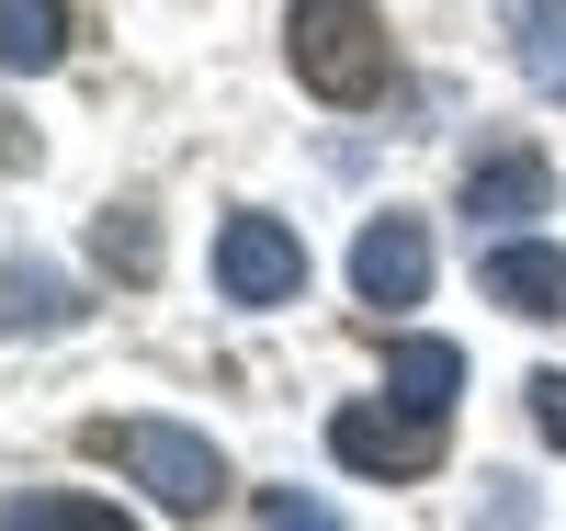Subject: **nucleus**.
<instances>
[{
	"mask_svg": "<svg viewBox=\"0 0 566 531\" xmlns=\"http://www.w3.org/2000/svg\"><path fill=\"white\" fill-rule=\"evenodd\" d=\"M80 453L114 464V475H136L170 520H216L227 509V453L205 442V429H181V418H91Z\"/></svg>",
	"mask_w": 566,
	"mask_h": 531,
	"instance_id": "1",
	"label": "nucleus"
},
{
	"mask_svg": "<svg viewBox=\"0 0 566 531\" xmlns=\"http://www.w3.org/2000/svg\"><path fill=\"white\" fill-rule=\"evenodd\" d=\"M283 57H295V79L328 114H363L386 91V23H374V0H295L283 12Z\"/></svg>",
	"mask_w": 566,
	"mask_h": 531,
	"instance_id": "2",
	"label": "nucleus"
},
{
	"mask_svg": "<svg viewBox=\"0 0 566 531\" xmlns=\"http://www.w3.org/2000/svg\"><path fill=\"white\" fill-rule=\"evenodd\" d=\"M216 283H227V306H295L306 295V237L283 215H227L216 226Z\"/></svg>",
	"mask_w": 566,
	"mask_h": 531,
	"instance_id": "3",
	"label": "nucleus"
},
{
	"mask_svg": "<svg viewBox=\"0 0 566 531\" xmlns=\"http://www.w3.org/2000/svg\"><path fill=\"white\" fill-rule=\"evenodd\" d=\"M328 453H340L352 475H374V487H397V475H431L442 464V418L431 407H340L328 418Z\"/></svg>",
	"mask_w": 566,
	"mask_h": 531,
	"instance_id": "4",
	"label": "nucleus"
},
{
	"mask_svg": "<svg viewBox=\"0 0 566 531\" xmlns=\"http://www.w3.org/2000/svg\"><path fill=\"white\" fill-rule=\"evenodd\" d=\"M352 295L363 306H419L431 295V237H419V215H374L352 237Z\"/></svg>",
	"mask_w": 566,
	"mask_h": 531,
	"instance_id": "5",
	"label": "nucleus"
},
{
	"mask_svg": "<svg viewBox=\"0 0 566 531\" xmlns=\"http://www.w3.org/2000/svg\"><path fill=\"white\" fill-rule=\"evenodd\" d=\"M544 204H555L544 148H499V159L464 170V215H476V226H522V215H544Z\"/></svg>",
	"mask_w": 566,
	"mask_h": 531,
	"instance_id": "6",
	"label": "nucleus"
},
{
	"mask_svg": "<svg viewBox=\"0 0 566 531\" xmlns=\"http://www.w3.org/2000/svg\"><path fill=\"white\" fill-rule=\"evenodd\" d=\"M476 283H488V306H510V317H566V249H544V237H499Z\"/></svg>",
	"mask_w": 566,
	"mask_h": 531,
	"instance_id": "7",
	"label": "nucleus"
},
{
	"mask_svg": "<svg viewBox=\"0 0 566 531\" xmlns=\"http://www.w3.org/2000/svg\"><path fill=\"white\" fill-rule=\"evenodd\" d=\"M57 57H69V0H0V68L45 79Z\"/></svg>",
	"mask_w": 566,
	"mask_h": 531,
	"instance_id": "8",
	"label": "nucleus"
},
{
	"mask_svg": "<svg viewBox=\"0 0 566 531\" xmlns=\"http://www.w3.org/2000/svg\"><path fill=\"white\" fill-rule=\"evenodd\" d=\"M510 57L544 103H566V0H510Z\"/></svg>",
	"mask_w": 566,
	"mask_h": 531,
	"instance_id": "9",
	"label": "nucleus"
},
{
	"mask_svg": "<svg viewBox=\"0 0 566 531\" xmlns=\"http://www.w3.org/2000/svg\"><path fill=\"white\" fill-rule=\"evenodd\" d=\"M386 396H408V407H453L464 396V351L453 340H397V362H386Z\"/></svg>",
	"mask_w": 566,
	"mask_h": 531,
	"instance_id": "10",
	"label": "nucleus"
},
{
	"mask_svg": "<svg viewBox=\"0 0 566 531\" xmlns=\"http://www.w3.org/2000/svg\"><path fill=\"white\" fill-rule=\"evenodd\" d=\"M69 283L45 272V261H12V340H45V328H69Z\"/></svg>",
	"mask_w": 566,
	"mask_h": 531,
	"instance_id": "11",
	"label": "nucleus"
},
{
	"mask_svg": "<svg viewBox=\"0 0 566 531\" xmlns=\"http://www.w3.org/2000/svg\"><path fill=\"white\" fill-rule=\"evenodd\" d=\"M12 531H136V520L91 509V498H23V509H12Z\"/></svg>",
	"mask_w": 566,
	"mask_h": 531,
	"instance_id": "12",
	"label": "nucleus"
},
{
	"mask_svg": "<svg viewBox=\"0 0 566 531\" xmlns=\"http://www.w3.org/2000/svg\"><path fill=\"white\" fill-rule=\"evenodd\" d=\"M261 531H340V520H328L317 498H295V487H272L261 498Z\"/></svg>",
	"mask_w": 566,
	"mask_h": 531,
	"instance_id": "13",
	"label": "nucleus"
},
{
	"mask_svg": "<svg viewBox=\"0 0 566 531\" xmlns=\"http://www.w3.org/2000/svg\"><path fill=\"white\" fill-rule=\"evenodd\" d=\"M522 396H533V429H544V442L566 453V373H533V384H522Z\"/></svg>",
	"mask_w": 566,
	"mask_h": 531,
	"instance_id": "14",
	"label": "nucleus"
},
{
	"mask_svg": "<svg viewBox=\"0 0 566 531\" xmlns=\"http://www.w3.org/2000/svg\"><path fill=\"white\" fill-rule=\"evenodd\" d=\"M103 261H125V272H148V261H159V249H148V226H136V215H125V226H114V215H103Z\"/></svg>",
	"mask_w": 566,
	"mask_h": 531,
	"instance_id": "15",
	"label": "nucleus"
}]
</instances>
